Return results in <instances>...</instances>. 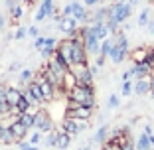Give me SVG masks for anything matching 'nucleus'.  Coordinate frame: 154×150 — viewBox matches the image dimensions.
Wrapping results in <instances>:
<instances>
[{
  "label": "nucleus",
  "instance_id": "ddd939ff",
  "mask_svg": "<svg viewBox=\"0 0 154 150\" xmlns=\"http://www.w3.org/2000/svg\"><path fill=\"white\" fill-rule=\"evenodd\" d=\"M69 142H71V136H69L65 130H59L57 134H55V146H57V148L65 150L69 146Z\"/></svg>",
  "mask_w": 154,
  "mask_h": 150
},
{
  "label": "nucleus",
  "instance_id": "4468645a",
  "mask_svg": "<svg viewBox=\"0 0 154 150\" xmlns=\"http://www.w3.org/2000/svg\"><path fill=\"white\" fill-rule=\"evenodd\" d=\"M134 91L138 93V95H146V93H150V79H148V77L136 79V83H134Z\"/></svg>",
  "mask_w": 154,
  "mask_h": 150
},
{
  "label": "nucleus",
  "instance_id": "f3484780",
  "mask_svg": "<svg viewBox=\"0 0 154 150\" xmlns=\"http://www.w3.org/2000/svg\"><path fill=\"white\" fill-rule=\"evenodd\" d=\"M75 85H77V79L73 77L71 73H69V69H67V73H65V77H63V85H61V89H63V93H67L69 89H73Z\"/></svg>",
  "mask_w": 154,
  "mask_h": 150
},
{
  "label": "nucleus",
  "instance_id": "f257e3e1",
  "mask_svg": "<svg viewBox=\"0 0 154 150\" xmlns=\"http://www.w3.org/2000/svg\"><path fill=\"white\" fill-rule=\"evenodd\" d=\"M67 107H95V89L91 83H77L67 93Z\"/></svg>",
  "mask_w": 154,
  "mask_h": 150
},
{
  "label": "nucleus",
  "instance_id": "5701e85b",
  "mask_svg": "<svg viewBox=\"0 0 154 150\" xmlns=\"http://www.w3.org/2000/svg\"><path fill=\"white\" fill-rule=\"evenodd\" d=\"M18 146H20V150H38L36 144H32V142H24V140H20Z\"/></svg>",
  "mask_w": 154,
  "mask_h": 150
},
{
  "label": "nucleus",
  "instance_id": "423d86ee",
  "mask_svg": "<svg viewBox=\"0 0 154 150\" xmlns=\"http://www.w3.org/2000/svg\"><path fill=\"white\" fill-rule=\"evenodd\" d=\"M91 115H93V107H81V105L67 107V111H65V117L75 118V121H89Z\"/></svg>",
  "mask_w": 154,
  "mask_h": 150
},
{
  "label": "nucleus",
  "instance_id": "a211bd4d",
  "mask_svg": "<svg viewBox=\"0 0 154 150\" xmlns=\"http://www.w3.org/2000/svg\"><path fill=\"white\" fill-rule=\"evenodd\" d=\"M0 142L2 144H14L16 142V138H14V134L10 132V128H2V132H0Z\"/></svg>",
  "mask_w": 154,
  "mask_h": 150
},
{
  "label": "nucleus",
  "instance_id": "f03ea898",
  "mask_svg": "<svg viewBox=\"0 0 154 150\" xmlns=\"http://www.w3.org/2000/svg\"><path fill=\"white\" fill-rule=\"evenodd\" d=\"M69 73H71L73 77L77 79V83H91L93 81V71H91V67L87 65V61H83V63H73L69 65Z\"/></svg>",
  "mask_w": 154,
  "mask_h": 150
},
{
  "label": "nucleus",
  "instance_id": "2eb2a0df",
  "mask_svg": "<svg viewBox=\"0 0 154 150\" xmlns=\"http://www.w3.org/2000/svg\"><path fill=\"white\" fill-rule=\"evenodd\" d=\"M113 44H115V41H111V40H103V46H101V50H99V61H97L99 65L103 63L105 57L111 54V50H113Z\"/></svg>",
  "mask_w": 154,
  "mask_h": 150
},
{
  "label": "nucleus",
  "instance_id": "c85d7f7f",
  "mask_svg": "<svg viewBox=\"0 0 154 150\" xmlns=\"http://www.w3.org/2000/svg\"><path fill=\"white\" fill-rule=\"evenodd\" d=\"M34 46H36L38 50H42V47L45 46V38H40V36H38V38H36V44H34Z\"/></svg>",
  "mask_w": 154,
  "mask_h": 150
},
{
  "label": "nucleus",
  "instance_id": "e433bc0d",
  "mask_svg": "<svg viewBox=\"0 0 154 150\" xmlns=\"http://www.w3.org/2000/svg\"><path fill=\"white\" fill-rule=\"evenodd\" d=\"M81 150H89V148H81Z\"/></svg>",
  "mask_w": 154,
  "mask_h": 150
},
{
  "label": "nucleus",
  "instance_id": "6e6552de",
  "mask_svg": "<svg viewBox=\"0 0 154 150\" xmlns=\"http://www.w3.org/2000/svg\"><path fill=\"white\" fill-rule=\"evenodd\" d=\"M59 30H61V32H67V34H73L77 30V20L75 18H71V16H63V18L59 20Z\"/></svg>",
  "mask_w": 154,
  "mask_h": 150
},
{
  "label": "nucleus",
  "instance_id": "aec40b11",
  "mask_svg": "<svg viewBox=\"0 0 154 150\" xmlns=\"http://www.w3.org/2000/svg\"><path fill=\"white\" fill-rule=\"evenodd\" d=\"M20 123L24 124V127L30 130V128H34V115L32 113H22V117H20Z\"/></svg>",
  "mask_w": 154,
  "mask_h": 150
},
{
  "label": "nucleus",
  "instance_id": "0eeeda50",
  "mask_svg": "<svg viewBox=\"0 0 154 150\" xmlns=\"http://www.w3.org/2000/svg\"><path fill=\"white\" fill-rule=\"evenodd\" d=\"M63 16H71V18H75L77 22H83V20H87V12H85V8H83L79 2H71V4L65 6Z\"/></svg>",
  "mask_w": 154,
  "mask_h": 150
},
{
  "label": "nucleus",
  "instance_id": "1a4fd4ad",
  "mask_svg": "<svg viewBox=\"0 0 154 150\" xmlns=\"http://www.w3.org/2000/svg\"><path fill=\"white\" fill-rule=\"evenodd\" d=\"M22 97H24L22 89H18V87H8V89H6V103L12 105V107H16Z\"/></svg>",
  "mask_w": 154,
  "mask_h": 150
},
{
  "label": "nucleus",
  "instance_id": "72a5a7b5",
  "mask_svg": "<svg viewBox=\"0 0 154 150\" xmlns=\"http://www.w3.org/2000/svg\"><path fill=\"white\" fill-rule=\"evenodd\" d=\"M148 30H150V32L154 34V22H148Z\"/></svg>",
  "mask_w": 154,
  "mask_h": 150
},
{
  "label": "nucleus",
  "instance_id": "412c9836",
  "mask_svg": "<svg viewBox=\"0 0 154 150\" xmlns=\"http://www.w3.org/2000/svg\"><path fill=\"white\" fill-rule=\"evenodd\" d=\"M132 87H134V85H132L131 81H122V87H121L122 95H125V97H127V95H131V93H132Z\"/></svg>",
  "mask_w": 154,
  "mask_h": 150
},
{
  "label": "nucleus",
  "instance_id": "2f4dec72",
  "mask_svg": "<svg viewBox=\"0 0 154 150\" xmlns=\"http://www.w3.org/2000/svg\"><path fill=\"white\" fill-rule=\"evenodd\" d=\"M0 101H6V89H0Z\"/></svg>",
  "mask_w": 154,
  "mask_h": 150
},
{
  "label": "nucleus",
  "instance_id": "6ab92c4d",
  "mask_svg": "<svg viewBox=\"0 0 154 150\" xmlns=\"http://www.w3.org/2000/svg\"><path fill=\"white\" fill-rule=\"evenodd\" d=\"M136 150H152V144H150L148 140V134H140V138H138V142H136Z\"/></svg>",
  "mask_w": 154,
  "mask_h": 150
},
{
  "label": "nucleus",
  "instance_id": "cd10ccee",
  "mask_svg": "<svg viewBox=\"0 0 154 150\" xmlns=\"http://www.w3.org/2000/svg\"><path fill=\"white\" fill-rule=\"evenodd\" d=\"M119 107V97L117 95H111L109 97V109H117Z\"/></svg>",
  "mask_w": 154,
  "mask_h": 150
},
{
  "label": "nucleus",
  "instance_id": "39448f33",
  "mask_svg": "<svg viewBox=\"0 0 154 150\" xmlns=\"http://www.w3.org/2000/svg\"><path fill=\"white\" fill-rule=\"evenodd\" d=\"M34 128L40 130V132H51L54 130V123H51L50 115L44 113V111H38L34 115Z\"/></svg>",
  "mask_w": 154,
  "mask_h": 150
},
{
  "label": "nucleus",
  "instance_id": "9d476101",
  "mask_svg": "<svg viewBox=\"0 0 154 150\" xmlns=\"http://www.w3.org/2000/svg\"><path fill=\"white\" fill-rule=\"evenodd\" d=\"M8 128H10V132L14 134V138H16V142L24 140V138H26V134H28V128L24 127V124L20 123V121H16V123H12V124H10Z\"/></svg>",
  "mask_w": 154,
  "mask_h": 150
},
{
  "label": "nucleus",
  "instance_id": "4be33fe9",
  "mask_svg": "<svg viewBox=\"0 0 154 150\" xmlns=\"http://www.w3.org/2000/svg\"><path fill=\"white\" fill-rule=\"evenodd\" d=\"M32 77H34V73L30 71V69H24V71L20 73V81H22V83H26V81H32Z\"/></svg>",
  "mask_w": 154,
  "mask_h": 150
},
{
  "label": "nucleus",
  "instance_id": "7ed1b4c3",
  "mask_svg": "<svg viewBox=\"0 0 154 150\" xmlns=\"http://www.w3.org/2000/svg\"><path fill=\"white\" fill-rule=\"evenodd\" d=\"M87 127H89V121H75V118L65 117V118H63V127H61V130H65L69 136L73 138V136H77L79 132H83Z\"/></svg>",
  "mask_w": 154,
  "mask_h": 150
},
{
  "label": "nucleus",
  "instance_id": "7c9ffc66",
  "mask_svg": "<svg viewBox=\"0 0 154 150\" xmlns=\"http://www.w3.org/2000/svg\"><path fill=\"white\" fill-rule=\"evenodd\" d=\"M28 34H30L32 38H38V28H30V30H28Z\"/></svg>",
  "mask_w": 154,
  "mask_h": 150
},
{
  "label": "nucleus",
  "instance_id": "393cba45",
  "mask_svg": "<svg viewBox=\"0 0 154 150\" xmlns=\"http://www.w3.org/2000/svg\"><path fill=\"white\" fill-rule=\"evenodd\" d=\"M10 14H12V20H18L20 16H22V8H20V6H12V8H10Z\"/></svg>",
  "mask_w": 154,
  "mask_h": 150
},
{
  "label": "nucleus",
  "instance_id": "dca6fc26",
  "mask_svg": "<svg viewBox=\"0 0 154 150\" xmlns=\"http://www.w3.org/2000/svg\"><path fill=\"white\" fill-rule=\"evenodd\" d=\"M26 87H28V91L32 93V95H34V97H36V99H38V101H40V103H42V105H44V103H45V99H44V93H42V87H40V85H38V83H36V81H30V83H28V85H26Z\"/></svg>",
  "mask_w": 154,
  "mask_h": 150
},
{
  "label": "nucleus",
  "instance_id": "f8f14e48",
  "mask_svg": "<svg viewBox=\"0 0 154 150\" xmlns=\"http://www.w3.org/2000/svg\"><path fill=\"white\" fill-rule=\"evenodd\" d=\"M51 10H54L51 0H44V2H42V6H40V10H38V14H36V20H38V22H42L45 16H50V14H51Z\"/></svg>",
  "mask_w": 154,
  "mask_h": 150
},
{
  "label": "nucleus",
  "instance_id": "b1692460",
  "mask_svg": "<svg viewBox=\"0 0 154 150\" xmlns=\"http://www.w3.org/2000/svg\"><path fill=\"white\" fill-rule=\"evenodd\" d=\"M107 132H109V128H107V127H101L99 130H97V134H95V140H105Z\"/></svg>",
  "mask_w": 154,
  "mask_h": 150
},
{
  "label": "nucleus",
  "instance_id": "a878e982",
  "mask_svg": "<svg viewBox=\"0 0 154 150\" xmlns=\"http://www.w3.org/2000/svg\"><path fill=\"white\" fill-rule=\"evenodd\" d=\"M148 10H144V12L140 14V16H138V24H140V26H148Z\"/></svg>",
  "mask_w": 154,
  "mask_h": 150
},
{
  "label": "nucleus",
  "instance_id": "bb28decb",
  "mask_svg": "<svg viewBox=\"0 0 154 150\" xmlns=\"http://www.w3.org/2000/svg\"><path fill=\"white\" fill-rule=\"evenodd\" d=\"M30 142H32V144H40V142H42V132L36 130L32 136H30Z\"/></svg>",
  "mask_w": 154,
  "mask_h": 150
},
{
  "label": "nucleus",
  "instance_id": "c9c22d12",
  "mask_svg": "<svg viewBox=\"0 0 154 150\" xmlns=\"http://www.w3.org/2000/svg\"><path fill=\"white\" fill-rule=\"evenodd\" d=\"M2 128H4V127H2V124H0V132H2Z\"/></svg>",
  "mask_w": 154,
  "mask_h": 150
},
{
  "label": "nucleus",
  "instance_id": "9b49d317",
  "mask_svg": "<svg viewBox=\"0 0 154 150\" xmlns=\"http://www.w3.org/2000/svg\"><path fill=\"white\" fill-rule=\"evenodd\" d=\"M148 51L146 47H136V50L131 51V59L134 61V63H144L146 59H148Z\"/></svg>",
  "mask_w": 154,
  "mask_h": 150
},
{
  "label": "nucleus",
  "instance_id": "20e7f679",
  "mask_svg": "<svg viewBox=\"0 0 154 150\" xmlns=\"http://www.w3.org/2000/svg\"><path fill=\"white\" fill-rule=\"evenodd\" d=\"M127 46H128V41L125 36H119V40L113 44V50H111V59H113L115 63H121L122 59H125V55H127Z\"/></svg>",
  "mask_w": 154,
  "mask_h": 150
},
{
  "label": "nucleus",
  "instance_id": "f704fd0d",
  "mask_svg": "<svg viewBox=\"0 0 154 150\" xmlns=\"http://www.w3.org/2000/svg\"><path fill=\"white\" fill-rule=\"evenodd\" d=\"M148 140H150V144L154 146V134H148Z\"/></svg>",
  "mask_w": 154,
  "mask_h": 150
},
{
  "label": "nucleus",
  "instance_id": "473e14b6",
  "mask_svg": "<svg viewBox=\"0 0 154 150\" xmlns=\"http://www.w3.org/2000/svg\"><path fill=\"white\" fill-rule=\"evenodd\" d=\"M97 2H99V0H85L87 6H93V4H97Z\"/></svg>",
  "mask_w": 154,
  "mask_h": 150
},
{
  "label": "nucleus",
  "instance_id": "c756f323",
  "mask_svg": "<svg viewBox=\"0 0 154 150\" xmlns=\"http://www.w3.org/2000/svg\"><path fill=\"white\" fill-rule=\"evenodd\" d=\"M26 34H28V30H24V28H22V30H18V32H16V40H22Z\"/></svg>",
  "mask_w": 154,
  "mask_h": 150
}]
</instances>
